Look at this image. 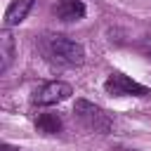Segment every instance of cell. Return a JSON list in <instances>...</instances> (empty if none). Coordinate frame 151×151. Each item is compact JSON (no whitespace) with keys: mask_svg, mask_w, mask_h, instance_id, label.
<instances>
[{"mask_svg":"<svg viewBox=\"0 0 151 151\" xmlns=\"http://www.w3.org/2000/svg\"><path fill=\"white\" fill-rule=\"evenodd\" d=\"M42 52L47 54L50 61L61 64V66H80L85 61V50L80 42L66 38V35H47L42 40Z\"/></svg>","mask_w":151,"mask_h":151,"instance_id":"obj_1","label":"cell"},{"mask_svg":"<svg viewBox=\"0 0 151 151\" xmlns=\"http://www.w3.org/2000/svg\"><path fill=\"white\" fill-rule=\"evenodd\" d=\"M0 54H2V64H0V71L5 73L12 64V57H14V38L9 35V31L5 28L2 35H0Z\"/></svg>","mask_w":151,"mask_h":151,"instance_id":"obj_8","label":"cell"},{"mask_svg":"<svg viewBox=\"0 0 151 151\" xmlns=\"http://www.w3.org/2000/svg\"><path fill=\"white\" fill-rule=\"evenodd\" d=\"M2 151H14V149H12V146H7V144H5V146H2Z\"/></svg>","mask_w":151,"mask_h":151,"instance_id":"obj_10","label":"cell"},{"mask_svg":"<svg viewBox=\"0 0 151 151\" xmlns=\"http://www.w3.org/2000/svg\"><path fill=\"white\" fill-rule=\"evenodd\" d=\"M71 94H73V87H71L68 83H64V80H52V83L40 85V87L33 92L31 101H33L35 106H52V104H59V101L68 99Z\"/></svg>","mask_w":151,"mask_h":151,"instance_id":"obj_4","label":"cell"},{"mask_svg":"<svg viewBox=\"0 0 151 151\" xmlns=\"http://www.w3.org/2000/svg\"><path fill=\"white\" fill-rule=\"evenodd\" d=\"M73 113H76V118H78L90 132H99V134L111 132V118H109V113H106L101 106H97V104H92V101H87V99H78Z\"/></svg>","mask_w":151,"mask_h":151,"instance_id":"obj_2","label":"cell"},{"mask_svg":"<svg viewBox=\"0 0 151 151\" xmlns=\"http://www.w3.org/2000/svg\"><path fill=\"white\" fill-rule=\"evenodd\" d=\"M137 47H139V52H142V54L151 57V33H146V35L139 40V45H137Z\"/></svg>","mask_w":151,"mask_h":151,"instance_id":"obj_9","label":"cell"},{"mask_svg":"<svg viewBox=\"0 0 151 151\" xmlns=\"http://www.w3.org/2000/svg\"><path fill=\"white\" fill-rule=\"evenodd\" d=\"M104 90L113 97H149L151 90L137 80H132L130 76L125 73H111L106 80H104Z\"/></svg>","mask_w":151,"mask_h":151,"instance_id":"obj_3","label":"cell"},{"mask_svg":"<svg viewBox=\"0 0 151 151\" xmlns=\"http://www.w3.org/2000/svg\"><path fill=\"white\" fill-rule=\"evenodd\" d=\"M35 127H38V132H42V134H59L61 127H64V123H61V118H59L57 113L45 111V113H40V116L35 118Z\"/></svg>","mask_w":151,"mask_h":151,"instance_id":"obj_7","label":"cell"},{"mask_svg":"<svg viewBox=\"0 0 151 151\" xmlns=\"http://www.w3.org/2000/svg\"><path fill=\"white\" fill-rule=\"evenodd\" d=\"M52 12L61 21H78L85 17V5H83V0H59L52 7Z\"/></svg>","mask_w":151,"mask_h":151,"instance_id":"obj_5","label":"cell"},{"mask_svg":"<svg viewBox=\"0 0 151 151\" xmlns=\"http://www.w3.org/2000/svg\"><path fill=\"white\" fill-rule=\"evenodd\" d=\"M33 2H35V0H12V2H9V7L5 9L2 26H5V28H12V26L21 24V21L28 17V12H31Z\"/></svg>","mask_w":151,"mask_h":151,"instance_id":"obj_6","label":"cell"}]
</instances>
